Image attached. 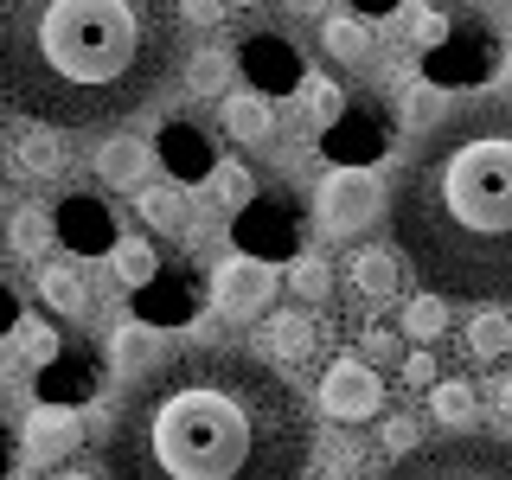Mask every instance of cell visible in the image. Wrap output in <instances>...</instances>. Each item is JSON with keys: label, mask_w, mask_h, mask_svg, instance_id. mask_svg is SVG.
<instances>
[{"label": "cell", "mask_w": 512, "mask_h": 480, "mask_svg": "<svg viewBox=\"0 0 512 480\" xmlns=\"http://www.w3.org/2000/svg\"><path fill=\"white\" fill-rule=\"evenodd\" d=\"M314 416L276 365L180 346L128 384L103 442L109 480H308Z\"/></svg>", "instance_id": "cell-1"}, {"label": "cell", "mask_w": 512, "mask_h": 480, "mask_svg": "<svg viewBox=\"0 0 512 480\" xmlns=\"http://www.w3.org/2000/svg\"><path fill=\"white\" fill-rule=\"evenodd\" d=\"M180 71V0H0V109L116 128Z\"/></svg>", "instance_id": "cell-2"}, {"label": "cell", "mask_w": 512, "mask_h": 480, "mask_svg": "<svg viewBox=\"0 0 512 480\" xmlns=\"http://www.w3.org/2000/svg\"><path fill=\"white\" fill-rule=\"evenodd\" d=\"M391 244L448 308L512 301V96H468L416 141L391 186Z\"/></svg>", "instance_id": "cell-3"}, {"label": "cell", "mask_w": 512, "mask_h": 480, "mask_svg": "<svg viewBox=\"0 0 512 480\" xmlns=\"http://www.w3.org/2000/svg\"><path fill=\"white\" fill-rule=\"evenodd\" d=\"M384 480H512V442L500 436H442L391 461Z\"/></svg>", "instance_id": "cell-4"}, {"label": "cell", "mask_w": 512, "mask_h": 480, "mask_svg": "<svg viewBox=\"0 0 512 480\" xmlns=\"http://www.w3.org/2000/svg\"><path fill=\"white\" fill-rule=\"evenodd\" d=\"M384 186L378 173H365V167H333V173H320L314 180V224L327 237H365L372 224L384 218Z\"/></svg>", "instance_id": "cell-5"}, {"label": "cell", "mask_w": 512, "mask_h": 480, "mask_svg": "<svg viewBox=\"0 0 512 480\" xmlns=\"http://www.w3.org/2000/svg\"><path fill=\"white\" fill-rule=\"evenodd\" d=\"M205 288H212V308H218L224 320L250 327V320H263L269 301H276V269L256 263V256H224Z\"/></svg>", "instance_id": "cell-6"}, {"label": "cell", "mask_w": 512, "mask_h": 480, "mask_svg": "<svg viewBox=\"0 0 512 480\" xmlns=\"http://www.w3.org/2000/svg\"><path fill=\"white\" fill-rule=\"evenodd\" d=\"M320 410L333 416V423H372V416L384 410V378L372 372L365 359H333L327 372H320Z\"/></svg>", "instance_id": "cell-7"}, {"label": "cell", "mask_w": 512, "mask_h": 480, "mask_svg": "<svg viewBox=\"0 0 512 480\" xmlns=\"http://www.w3.org/2000/svg\"><path fill=\"white\" fill-rule=\"evenodd\" d=\"M71 448H84V416L64 410V404H39L20 429V455L26 468H64Z\"/></svg>", "instance_id": "cell-8"}, {"label": "cell", "mask_w": 512, "mask_h": 480, "mask_svg": "<svg viewBox=\"0 0 512 480\" xmlns=\"http://www.w3.org/2000/svg\"><path fill=\"white\" fill-rule=\"evenodd\" d=\"M397 288H404V263H397V250L359 244L346 256V295L359 301V308H391Z\"/></svg>", "instance_id": "cell-9"}, {"label": "cell", "mask_w": 512, "mask_h": 480, "mask_svg": "<svg viewBox=\"0 0 512 480\" xmlns=\"http://www.w3.org/2000/svg\"><path fill=\"white\" fill-rule=\"evenodd\" d=\"M218 128L237 141V148H269L282 128V109L269 103L263 90H224L218 96Z\"/></svg>", "instance_id": "cell-10"}, {"label": "cell", "mask_w": 512, "mask_h": 480, "mask_svg": "<svg viewBox=\"0 0 512 480\" xmlns=\"http://www.w3.org/2000/svg\"><path fill=\"white\" fill-rule=\"evenodd\" d=\"M314 340H320V327H314V314H301V308H288V314H263L256 320V359L263 365H308L314 359Z\"/></svg>", "instance_id": "cell-11"}, {"label": "cell", "mask_w": 512, "mask_h": 480, "mask_svg": "<svg viewBox=\"0 0 512 480\" xmlns=\"http://www.w3.org/2000/svg\"><path fill=\"white\" fill-rule=\"evenodd\" d=\"M7 167L20 173V180H58V173L71 167V148L58 141V128H39V122H26L20 135L7 141Z\"/></svg>", "instance_id": "cell-12"}, {"label": "cell", "mask_w": 512, "mask_h": 480, "mask_svg": "<svg viewBox=\"0 0 512 480\" xmlns=\"http://www.w3.org/2000/svg\"><path fill=\"white\" fill-rule=\"evenodd\" d=\"M320 52L340 58L346 71H372V64H378V39H372V26H365L359 13H327V20H320Z\"/></svg>", "instance_id": "cell-13"}, {"label": "cell", "mask_w": 512, "mask_h": 480, "mask_svg": "<svg viewBox=\"0 0 512 480\" xmlns=\"http://www.w3.org/2000/svg\"><path fill=\"white\" fill-rule=\"evenodd\" d=\"M39 301L52 314H64V320H84L96 295H90V276H84V269L64 263V256H52V263L39 269Z\"/></svg>", "instance_id": "cell-14"}, {"label": "cell", "mask_w": 512, "mask_h": 480, "mask_svg": "<svg viewBox=\"0 0 512 480\" xmlns=\"http://www.w3.org/2000/svg\"><path fill=\"white\" fill-rule=\"evenodd\" d=\"M135 212H141V224H148L154 237H180L192 224V192L173 186V180H154V186L135 192Z\"/></svg>", "instance_id": "cell-15"}, {"label": "cell", "mask_w": 512, "mask_h": 480, "mask_svg": "<svg viewBox=\"0 0 512 480\" xmlns=\"http://www.w3.org/2000/svg\"><path fill=\"white\" fill-rule=\"evenodd\" d=\"M148 167H154V148L135 141V135H116V141L96 148V180L116 186V192H135L141 180H148Z\"/></svg>", "instance_id": "cell-16"}, {"label": "cell", "mask_w": 512, "mask_h": 480, "mask_svg": "<svg viewBox=\"0 0 512 480\" xmlns=\"http://www.w3.org/2000/svg\"><path fill=\"white\" fill-rule=\"evenodd\" d=\"M448 109L455 103H448V90L436 77H404V90H397V128H404V135H429Z\"/></svg>", "instance_id": "cell-17"}, {"label": "cell", "mask_w": 512, "mask_h": 480, "mask_svg": "<svg viewBox=\"0 0 512 480\" xmlns=\"http://www.w3.org/2000/svg\"><path fill=\"white\" fill-rule=\"evenodd\" d=\"M340 109H346V90L333 84L327 71H308V77H301V90H295L288 122H295V128H333V122H340Z\"/></svg>", "instance_id": "cell-18"}, {"label": "cell", "mask_w": 512, "mask_h": 480, "mask_svg": "<svg viewBox=\"0 0 512 480\" xmlns=\"http://www.w3.org/2000/svg\"><path fill=\"white\" fill-rule=\"evenodd\" d=\"M429 416H436L448 436H468L474 416H480V391L468 378H436L429 384Z\"/></svg>", "instance_id": "cell-19"}, {"label": "cell", "mask_w": 512, "mask_h": 480, "mask_svg": "<svg viewBox=\"0 0 512 480\" xmlns=\"http://www.w3.org/2000/svg\"><path fill=\"white\" fill-rule=\"evenodd\" d=\"M461 340H468V359L493 365L512 352V314L506 308H474L468 320H461Z\"/></svg>", "instance_id": "cell-20"}, {"label": "cell", "mask_w": 512, "mask_h": 480, "mask_svg": "<svg viewBox=\"0 0 512 480\" xmlns=\"http://www.w3.org/2000/svg\"><path fill=\"white\" fill-rule=\"evenodd\" d=\"M186 90H192V96H224V90H237V64H231V52H218V45L192 52V58H186Z\"/></svg>", "instance_id": "cell-21"}, {"label": "cell", "mask_w": 512, "mask_h": 480, "mask_svg": "<svg viewBox=\"0 0 512 480\" xmlns=\"http://www.w3.org/2000/svg\"><path fill=\"white\" fill-rule=\"evenodd\" d=\"M0 237H7V250H13V256H26V263H32V256L52 250V218H45L39 205H20V212L7 218V231H0Z\"/></svg>", "instance_id": "cell-22"}, {"label": "cell", "mask_w": 512, "mask_h": 480, "mask_svg": "<svg viewBox=\"0 0 512 480\" xmlns=\"http://www.w3.org/2000/svg\"><path fill=\"white\" fill-rule=\"evenodd\" d=\"M109 269H116V282L122 288H148L154 282V269H160V256L148 237H122L116 250H109Z\"/></svg>", "instance_id": "cell-23"}, {"label": "cell", "mask_w": 512, "mask_h": 480, "mask_svg": "<svg viewBox=\"0 0 512 480\" xmlns=\"http://www.w3.org/2000/svg\"><path fill=\"white\" fill-rule=\"evenodd\" d=\"M397 32H404L416 52H436V45H448V13H442V7H423V0H410V7L397 13Z\"/></svg>", "instance_id": "cell-24"}, {"label": "cell", "mask_w": 512, "mask_h": 480, "mask_svg": "<svg viewBox=\"0 0 512 480\" xmlns=\"http://www.w3.org/2000/svg\"><path fill=\"white\" fill-rule=\"evenodd\" d=\"M448 320H455V308H448L442 295H416V301H404V333H410V340H423V346L442 340Z\"/></svg>", "instance_id": "cell-25"}, {"label": "cell", "mask_w": 512, "mask_h": 480, "mask_svg": "<svg viewBox=\"0 0 512 480\" xmlns=\"http://www.w3.org/2000/svg\"><path fill=\"white\" fill-rule=\"evenodd\" d=\"M288 288H295V295L301 301H327L333 295V263H327V256H295V263H288Z\"/></svg>", "instance_id": "cell-26"}, {"label": "cell", "mask_w": 512, "mask_h": 480, "mask_svg": "<svg viewBox=\"0 0 512 480\" xmlns=\"http://www.w3.org/2000/svg\"><path fill=\"white\" fill-rule=\"evenodd\" d=\"M212 192H218L224 212H244V205L256 199V173H250V167H218V173H212Z\"/></svg>", "instance_id": "cell-27"}, {"label": "cell", "mask_w": 512, "mask_h": 480, "mask_svg": "<svg viewBox=\"0 0 512 480\" xmlns=\"http://www.w3.org/2000/svg\"><path fill=\"white\" fill-rule=\"evenodd\" d=\"M378 448H384V455H410V448H423V442H416V423H410V416H384V423H378Z\"/></svg>", "instance_id": "cell-28"}, {"label": "cell", "mask_w": 512, "mask_h": 480, "mask_svg": "<svg viewBox=\"0 0 512 480\" xmlns=\"http://www.w3.org/2000/svg\"><path fill=\"white\" fill-rule=\"evenodd\" d=\"M20 359H26V365H52V359H58L52 327H32V320H26V327H20Z\"/></svg>", "instance_id": "cell-29"}, {"label": "cell", "mask_w": 512, "mask_h": 480, "mask_svg": "<svg viewBox=\"0 0 512 480\" xmlns=\"http://www.w3.org/2000/svg\"><path fill=\"white\" fill-rule=\"evenodd\" d=\"M359 346H365V365H391L397 352H404V340H397L391 327H365V333H359Z\"/></svg>", "instance_id": "cell-30"}, {"label": "cell", "mask_w": 512, "mask_h": 480, "mask_svg": "<svg viewBox=\"0 0 512 480\" xmlns=\"http://www.w3.org/2000/svg\"><path fill=\"white\" fill-rule=\"evenodd\" d=\"M180 26H199V32L224 26V0H180Z\"/></svg>", "instance_id": "cell-31"}, {"label": "cell", "mask_w": 512, "mask_h": 480, "mask_svg": "<svg viewBox=\"0 0 512 480\" xmlns=\"http://www.w3.org/2000/svg\"><path fill=\"white\" fill-rule=\"evenodd\" d=\"M327 474H333V480H352V474H359V442H333Z\"/></svg>", "instance_id": "cell-32"}, {"label": "cell", "mask_w": 512, "mask_h": 480, "mask_svg": "<svg viewBox=\"0 0 512 480\" xmlns=\"http://www.w3.org/2000/svg\"><path fill=\"white\" fill-rule=\"evenodd\" d=\"M487 397H493V416H500V423L512 429V372L493 378V391H487Z\"/></svg>", "instance_id": "cell-33"}, {"label": "cell", "mask_w": 512, "mask_h": 480, "mask_svg": "<svg viewBox=\"0 0 512 480\" xmlns=\"http://www.w3.org/2000/svg\"><path fill=\"white\" fill-rule=\"evenodd\" d=\"M404 378L410 384H436V359H429V352H410V359H404Z\"/></svg>", "instance_id": "cell-34"}, {"label": "cell", "mask_w": 512, "mask_h": 480, "mask_svg": "<svg viewBox=\"0 0 512 480\" xmlns=\"http://www.w3.org/2000/svg\"><path fill=\"white\" fill-rule=\"evenodd\" d=\"M282 13H301V20H327L333 0H282Z\"/></svg>", "instance_id": "cell-35"}, {"label": "cell", "mask_w": 512, "mask_h": 480, "mask_svg": "<svg viewBox=\"0 0 512 480\" xmlns=\"http://www.w3.org/2000/svg\"><path fill=\"white\" fill-rule=\"evenodd\" d=\"M52 480H109V474H103V468H58Z\"/></svg>", "instance_id": "cell-36"}, {"label": "cell", "mask_w": 512, "mask_h": 480, "mask_svg": "<svg viewBox=\"0 0 512 480\" xmlns=\"http://www.w3.org/2000/svg\"><path fill=\"white\" fill-rule=\"evenodd\" d=\"M224 7H263V0H224Z\"/></svg>", "instance_id": "cell-37"}, {"label": "cell", "mask_w": 512, "mask_h": 480, "mask_svg": "<svg viewBox=\"0 0 512 480\" xmlns=\"http://www.w3.org/2000/svg\"><path fill=\"white\" fill-rule=\"evenodd\" d=\"M0 250H7V237H0Z\"/></svg>", "instance_id": "cell-38"}, {"label": "cell", "mask_w": 512, "mask_h": 480, "mask_svg": "<svg viewBox=\"0 0 512 480\" xmlns=\"http://www.w3.org/2000/svg\"><path fill=\"white\" fill-rule=\"evenodd\" d=\"M506 71H512V58H506Z\"/></svg>", "instance_id": "cell-39"}]
</instances>
